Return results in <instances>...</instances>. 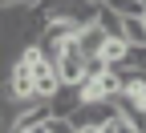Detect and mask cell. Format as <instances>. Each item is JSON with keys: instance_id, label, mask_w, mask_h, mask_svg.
<instances>
[{"instance_id": "cell-2", "label": "cell", "mask_w": 146, "mask_h": 133, "mask_svg": "<svg viewBox=\"0 0 146 133\" xmlns=\"http://www.w3.org/2000/svg\"><path fill=\"white\" fill-rule=\"evenodd\" d=\"M110 117H118L114 101H94V105H77L65 121H69V129H73V133H85V129H89V133H98Z\"/></svg>"}, {"instance_id": "cell-1", "label": "cell", "mask_w": 146, "mask_h": 133, "mask_svg": "<svg viewBox=\"0 0 146 133\" xmlns=\"http://www.w3.org/2000/svg\"><path fill=\"white\" fill-rule=\"evenodd\" d=\"M53 77H57V85H61V89H77V85L85 81V56L73 48V36L61 45L57 61H53Z\"/></svg>"}, {"instance_id": "cell-8", "label": "cell", "mask_w": 146, "mask_h": 133, "mask_svg": "<svg viewBox=\"0 0 146 133\" xmlns=\"http://www.w3.org/2000/svg\"><path fill=\"white\" fill-rule=\"evenodd\" d=\"M142 133H146V125H142Z\"/></svg>"}, {"instance_id": "cell-4", "label": "cell", "mask_w": 146, "mask_h": 133, "mask_svg": "<svg viewBox=\"0 0 146 133\" xmlns=\"http://www.w3.org/2000/svg\"><path fill=\"white\" fill-rule=\"evenodd\" d=\"M29 73H33V97H36V101H49L53 93L61 89V85H57V77H53V65H49V61L33 65Z\"/></svg>"}, {"instance_id": "cell-6", "label": "cell", "mask_w": 146, "mask_h": 133, "mask_svg": "<svg viewBox=\"0 0 146 133\" xmlns=\"http://www.w3.org/2000/svg\"><path fill=\"white\" fill-rule=\"evenodd\" d=\"M138 20H142V28H146V12H142V16H138Z\"/></svg>"}, {"instance_id": "cell-3", "label": "cell", "mask_w": 146, "mask_h": 133, "mask_svg": "<svg viewBox=\"0 0 146 133\" xmlns=\"http://www.w3.org/2000/svg\"><path fill=\"white\" fill-rule=\"evenodd\" d=\"M49 121V105L45 101H29L16 109V121H12V133H25V129H36V125H45Z\"/></svg>"}, {"instance_id": "cell-5", "label": "cell", "mask_w": 146, "mask_h": 133, "mask_svg": "<svg viewBox=\"0 0 146 133\" xmlns=\"http://www.w3.org/2000/svg\"><path fill=\"white\" fill-rule=\"evenodd\" d=\"M98 133H138V129H134V125H130V121H126L122 113H118V117H110V121H106Z\"/></svg>"}, {"instance_id": "cell-7", "label": "cell", "mask_w": 146, "mask_h": 133, "mask_svg": "<svg viewBox=\"0 0 146 133\" xmlns=\"http://www.w3.org/2000/svg\"><path fill=\"white\" fill-rule=\"evenodd\" d=\"M0 129H4V117H0Z\"/></svg>"}]
</instances>
